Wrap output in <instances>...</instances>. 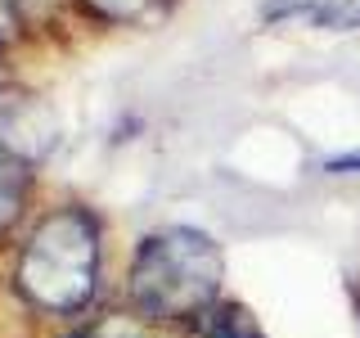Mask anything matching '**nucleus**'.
<instances>
[{"label":"nucleus","mask_w":360,"mask_h":338,"mask_svg":"<svg viewBox=\"0 0 360 338\" xmlns=\"http://www.w3.org/2000/svg\"><path fill=\"white\" fill-rule=\"evenodd\" d=\"M225 257L212 234L194 225H167L144 234L131 262V298L153 320H198L217 307Z\"/></svg>","instance_id":"obj_1"},{"label":"nucleus","mask_w":360,"mask_h":338,"mask_svg":"<svg viewBox=\"0 0 360 338\" xmlns=\"http://www.w3.org/2000/svg\"><path fill=\"white\" fill-rule=\"evenodd\" d=\"M99 275V225L86 208L50 212L18 257V293L50 315L82 311Z\"/></svg>","instance_id":"obj_2"},{"label":"nucleus","mask_w":360,"mask_h":338,"mask_svg":"<svg viewBox=\"0 0 360 338\" xmlns=\"http://www.w3.org/2000/svg\"><path fill=\"white\" fill-rule=\"evenodd\" d=\"M50 140H54L50 108L37 95H27V90H14V86L0 90V144L9 154L27 158V154H45Z\"/></svg>","instance_id":"obj_3"},{"label":"nucleus","mask_w":360,"mask_h":338,"mask_svg":"<svg viewBox=\"0 0 360 338\" xmlns=\"http://www.w3.org/2000/svg\"><path fill=\"white\" fill-rule=\"evenodd\" d=\"M189 325H194L189 338H266L262 325H257L243 307H234V302H217V307H207Z\"/></svg>","instance_id":"obj_4"},{"label":"nucleus","mask_w":360,"mask_h":338,"mask_svg":"<svg viewBox=\"0 0 360 338\" xmlns=\"http://www.w3.org/2000/svg\"><path fill=\"white\" fill-rule=\"evenodd\" d=\"M22 194H27V167H22L18 154H9L0 144V230H9L18 221Z\"/></svg>","instance_id":"obj_5"},{"label":"nucleus","mask_w":360,"mask_h":338,"mask_svg":"<svg viewBox=\"0 0 360 338\" xmlns=\"http://www.w3.org/2000/svg\"><path fill=\"white\" fill-rule=\"evenodd\" d=\"M86 5L112 23H140V18H153L167 0H86Z\"/></svg>","instance_id":"obj_6"},{"label":"nucleus","mask_w":360,"mask_h":338,"mask_svg":"<svg viewBox=\"0 0 360 338\" xmlns=\"http://www.w3.org/2000/svg\"><path fill=\"white\" fill-rule=\"evenodd\" d=\"M324 172L329 176H360V149L356 154H333L329 163H324Z\"/></svg>","instance_id":"obj_7"},{"label":"nucleus","mask_w":360,"mask_h":338,"mask_svg":"<svg viewBox=\"0 0 360 338\" xmlns=\"http://www.w3.org/2000/svg\"><path fill=\"white\" fill-rule=\"evenodd\" d=\"M14 37V9H9V0H0V45Z\"/></svg>","instance_id":"obj_8"},{"label":"nucleus","mask_w":360,"mask_h":338,"mask_svg":"<svg viewBox=\"0 0 360 338\" xmlns=\"http://www.w3.org/2000/svg\"><path fill=\"white\" fill-rule=\"evenodd\" d=\"M356 315H360V289H356Z\"/></svg>","instance_id":"obj_9"},{"label":"nucleus","mask_w":360,"mask_h":338,"mask_svg":"<svg viewBox=\"0 0 360 338\" xmlns=\"http://www.w3.org/2000/svg\"><path fill=\"white\" fill-rule=\"evenodd\" d=\"M77 338H90V334H77Z\"/></svg>","instance_id":"obj_10"}]
</instances>
